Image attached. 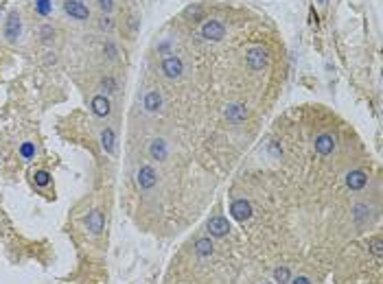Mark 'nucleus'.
Returning <instances> with one entry per match:
<instances>
[{"label": "nucleus", "instance_id": "f257e3e1", "mask_svg": "<svg viewBox=\"0 0 383 284\" xmlns=\"http://www.w3.org/2000/svg\"><path fill=\"white\" fill-rule=\"evenodd\" d=\"M245 59H248V66L252 70H263L265 66H267V50L260 48V46L248 48V53H245Z\"/></svg>", "mask_w": 383, "mask_h": 284}, {"label": "nucleus", "instance_id": "f03ea898", "mask_svg": "<svg viewBox=\"0 0 383 284\" xmlns=\"http://www.w3.org/2000/svg\"><path fill=\"white\" fill-rule=\"evenodd\" d=\"M223 35H226V29L217 20H208L202 27V37L208 39V42H219V39H223Z\"/></svg>", "mask_w": 383, "mask_h": 284}, {"label": "nucleus", "instance_id": "7ed1b4c3", "mask_svg": "<svg viewBox=\"0 0 383 284\" xmlns=\"http://www.w3.org/2000/svg\"><path fill=\"white\" fill-rule=\"evenodd\" d=\"M208 234H211L213 238H223V236H228V232H230V223L226 216H213V219H208Z\"/></svg>", "mask_w": 383, "mask_h": 284}, {"label": "nucleus", "instance_id": "20e7f679", "mask_svg": "<svg viewBox=\"0 0 383 284\" xmlns=\"http://www.w3.org/2000/svg\"><path fill=\"white\" fill-rule=\"evenodd\" d=\"M230 214H232V219H237V221L252 219V204H250L248 199H234L232 206H230Z\"/></svg>", "mask_w": 383, "mask_h": 284}, {"label": "nucleus", "instance_id": "39448f33", "mask_svg": "<svg viewBox=\"0 0 383 284\" xmlns=\"http://www.w3.org/2000/svg\"><path fill=\"white\" fill-rule=\"evenodd\" d=\"M136 181H138V186H140L142 190H151L153 186L158 184V175H156V171H153L151 166H142V169L138 171V175H136Z\"/></svg>", "mask_w": 383, "mask_h": 284}, {"label": "nucleus", "instance_id": "423d86ee", "mask_svg": "<svg viewBox=\"0 0 383 284\" xmlns=\"http://www.w3.org/2000/svg\"><path fill=\"white\" fill-rule=\"evenodd\" d=\"M184 70V64L180 57H175V55H171V57H167L165 62H162V72L167 74L169 79H177L182 74Z\"/></svg>", "mask_w": 383, "mask_h": 284}, {"label": "nucleus", "instance_id": "0eeeda50", "mask_svg": "<svg viewBox=\"0 0 383 284\" xmlns=\"http://www.w3.org/2000/svg\"><path fill=\"white\" fill-rule=\"evenodd\" d=\"M20 29H22V24H20V16L15 11L9 13L7 18V24H4V37L9 39V42H15L20 35Z\"/></svg>", "mask_w": 383, "mask_h": 284}, {"label": "nucleus", "instance_id": "6e6552de", "mask_svg": "<svg viewBox=\"0 0 383 284\" xmlns=\"http://www.w3.org/2000/svg\"><path fill=\"white\" fill-rule=\"evenodd\" d=\"M313 144H315V151H318L320 155H331L335 151V138L331 134H320Z\"/></svg>", "mask_w": 383, "mask_h": 284}, {"label": "nucleus", "instance_id": "1a4fd4ad", "mask_svg": "<svg viewBox=\"0 0 383 284\" xmlns=\"http://www.w3.org/2000/svg\"><path fill=\"white\" fill-rule=\"evenodd\" d=\"M368 184V175L364 173V171H350L348 175H346V186H348L350 190H361L364 186Z\"/></svg>", "mask_w": 383, "mask_h": 284}, {"label": "nucleus", "instance_id": "9d476101", "mask_svg": "<svg viewBox=\"0 0 383 284\" xmlns=\"http://www.w3.org/2000/svg\"><path fill=\"white\" fill-rule=\"evenodd\" d=\"M85 225H88V230L92 234H101V232H103V225H105L101 210H92L90 214L85 216Z\"/></svg>", "mask_w": 383, "mask_h": 284}, {"label": "nucleus", "instance_id": "9b49d317", "mask_svg": "<svg viewBox=\"0 0 383 284\" xmlns=\"http://www.w3.org/2000/svg\"><path fill=\"white\" fill-rule=\"evenodd\" d=\"M64 9H66V13H70V16L77 18V20H85L90 16L88 7L81 4V2H77V0H68V2H64Z\"/></svg>", "mask_w": 383, "mask_h": 284}, {"label": "nucleus", "instance_id": "f8f14e48", "mask_svg": "<svg viewBox=\"0 0 383 284\" xmlns=\"http://www.w3.org/2000/svg\"><path fill=\"white\" fill-rule=\"evenodd\" d=\"M167 153H169L167 142L162 140V138H153L151 144H149V155H151V160L162 162V160H167Z\"/></svg>", "mask_w": 383, "mask_h": 284}, {"label": "nucleus", "instance_id": "ddd939ff", "mask_svg": "<svg viewBox=\"0 0 383 284\" xmlns=\"http://www.w3.org/2000/svg\"><path fill=\"white\" fill-rule=\"evenodd\" d=\"M226 118L239 125L248 118V109H245V105H241V103H232V105H228V109H226Z\"/></svg>", "mask_w": 383, "mask_h": 284}, {"label": "nucleus", "instance_id": "4468645a", "mask_svg": "<svg viewBox=\"0 0 383 284\" xmlns=\"http://www.w3.org/2000/svg\"><path fill=\"white\" fill-rule=\"evenodd\" d=\"M160 107H162V94L158 90H149L145 94V109L156 114V111H160Z\"/></svg>", "mask_w": 383, "mask_h": 284}, {"label": "nucleus", "instance_id": "2eb2a0df", "mask_svg": "<svg viewBox=\"0 0 383 284\" xmlns=\"http://www.w3.org/2000/svg\"><path fill=\"white\" fill-rule=\"evenodd\" d=\"M92 111H94L96 116H101V118H105V116L110 114V101H107L105 94H96L94 99H92Z\"/></svg>", "mask_w": 383, "mask_h": 284}, {"label": "nucleus", "instance_id": "dca6fc26", "mask_svg": "<svg viewBox=\"0 0 383 284\" xmlns=\"http://www.w3.org/2000/svg\"><path fill=\"white\" fill-rule=\"evenodd\" d=\"M213 251H214V247H213L211 236H204V238H199V241L195 243V253H197L199 258H208V256H213Z\"/></svg>", "mask_w": 383, "mask_h": 284}, {"label": "nucleus", "instance_id": "f3484780", "mask_svg": "<svg viewBox=\"0 0 383 284\" xmlns=\"http://www.w3.org/2000/svg\"><path fill=\"white\" fill-rule=\"evenodd\" d=\"M101 146H103L105 153H114V146H116V138H114V131L110 127H105L101 131Z\"/></svg>", "mask_w": 383, "mask_h": 284}, {"label": "nucleus", "instance_id": "a211bd4d", "mask_svg": "<svg viewBox=\"0 0 383 284\" xmlns=\"http://www.w3.org/2000/svg\"><path fill=\"white\" fill-rule=\"evenodd\" d=\"M274 280L276 282H280V284H289L291 280V271L287 267H276V271H274Z\"/></svg>", "mask_w": 383, "mask_h": 284}, {"label": "nucleus", "instance_id": "6ab92c4d", "mask_svg": "<svg viewBox=\"0 0 383 284\" xmlns=\"http://www.w3.org/2000/svg\"><path fill=\"white\" fill-rule=\"evenodd\" d=\"M33 181H35V186L44 188V186H48V184H50V173H48V171H35Z\"/></svg>", "mask_w": 383, "mask_h": 284}, {"label": "nucleus", "instance_id": "aec40b11", "mask_svg": "<svg viewBox=\"0 0 383 284\" xmlns=\"http://www.w3.org/2000/svg\"><path fill=\"white\" fill-rule=\"evenodd\" d=\"M20 158L22 160H33L35 158V144L33 142H24V144L20 146Z\"/></svg>", "mask_w": 383, "mask_h": 284}, {"label": "nucleus", "instance_id": "412c9836", "mask_svg": "<svg viewBox=\"0 0 383 284\" xmlns=\"http://www.w3.org/2000/svg\"><path fill=\"white\" fill-rule=\"evenodd\" d=\"M368 216H370V208L364 206V204L355 206V221H357V223H361L364 219H368Z\"/></svg>", "mask_w": 383, "mask_h": 284}, {"label": "nucleus", "instance_id": "4be33fe9", "mask_svg": "<svg viewBox=\"0 0 383 284\" xmlns=\"http://www.w3.org/2000/svg\"><path fill=\"white\" fill-rule=\"evenodd\" d=\"M370 251L375 253L377 258H381L383 249H381V238H379V236H377V238H372V241H370Z\"/></svg>", "mask_w": 383, "mask_h": 284}, {"label": "nucleus", "instance_id": "5701e85b", "mask_svg": "<svg viewBox=\"0 0 383 284\" xmlns=\"http://www.w3.org/2000/svg\"><path fill=\"white\" fill-rule=\"evenodd\" d=\"M35 7H38V11L42 13V16H48L50 13V0H38Z\"/></svg>", "mask_w": 383, "mask_h": 284}, {"label": "nucleus", "instance_id": "b1692460", "mask_svg": "<svg viewBox=\"0 0 383 284\" xmlns=\"http://www.w3.org/2000/svg\"><path fill=\"white\" fill-rule=\"evenodd\" d=\"M99 27L103 29V31H112V29H114V22H112V18H101L99 20Z\"/></svg>", "mask_w": 383, "mask_h": 284}, {"label": "nucleus", "instance_id": "393cba45", "mask_svg": "<svg viewBox=\"0 0 383 284\" xmlns=\"http://www.w3.org/2000/svg\"><path fill=\"white\" fill-rule=\"evenodd\" d=\"M99 2V7L103 9V11H112L114 9V0H96Z\"/></svg>", "mask_w": 383, "mask_h": 284}, {"label": "nucleus", "instance_id": "a878e982", "mask_svg": "<svg viewBox=\"0 0 383 284\" xmlns=\"http://www.w3.org/2000/svg\"><path fill=\"white\" fill-rule=\"evenodd\" d=\"M103 88H107V92H116V83H114V79L105 77V79H103Z\"/></svg>", "mask_w": 383, "mask_h": 284}, {"label": "nucleus", "instance_id": "bb28decb", "mask_svg": "<svg viewBox=\"0 0 383 284\" xmlns=\"http://www.w3.org/2000/svg\"><path fill=\"white\" fill-rule=\"evenodd\" d=\"M289 284H311V280L306 276H298V278H294V280H289Z\"/></svg>", "mask_w": 383, "mask_h": 284}, {"label": "nucleus", "instance_id": "cd10ccee", "mask_svg": "<svg viewBox=\"0 0 383 284\" xmlns=\"http://www.w3.org/2000/svg\"><path fill=\"white\" fill-rule=\"evenodd\" d=\"M107 53H110V59L116 57V50H114V46H112V44H107Z\"/></svg>", "mask_w": 383, "mask_h": 284}, {"label": "nucleus", "instance_id": "c85d7f7f", "mask_svg": "<svg viewBox=\"0 0 383 284\" xmlns=\"http://www.w3.org/2000/svg\"><path fill=\"white\" fill-rule=\"evenodd\" d=\"M260 284H272V282H260Z\"/></svg>", "mask_w": 383, "mask_h": 284}]
</instances>
